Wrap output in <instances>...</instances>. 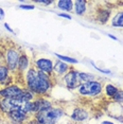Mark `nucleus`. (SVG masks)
<instances>
[{"label": "nucleus", "mask_w": 123, "mask_h": 124, "mask_svg": "<svg viewBox=\"0 0 123 124\" xmlns=\"http://www.w3.org/2000/svg\"><path fill=\"white\" fill-rule=\"evenodd\" d=\"M66 108L61 105H54L50 108L38 111L33 116L39 124H57L65 116Z\"/></svg>", "instance_id": "1"}, {"label": "nucleus", "mask_w": 123, "mask_h": 124, "mask_svg": "<svg viewBox=\"0 0 123 124\" xmlns=\"http://www.w3.org/2000/svg\"><path fill=\"white\" fill-rule=\"evenodd\" d=\"M103 85L102 82L94 80L91 82L82 83L81 86L77 89V94L84 98H98L103 93Z\"/></svg>", "instance_id": "2"}, {"label": "nucleus", "mask_w": 123, "mask_h": 124, "mask_svg": "<svg viewBox=\"0 0 123 124\" xmlns=\"http://www.w3.org/2000/svg\"><path fill=\"white\" fill-rule=\"evenodd\" d=\"M19 55H20V50H18L16 47H9L4 51L3 54L4 64L12 73L17 72Z\"/></svg>", "instance_id": "3"}, {"label": "nucleus", "mask_w": 123, "mask_h": 124, "mask_svg": "<svg viewBox=\"0 0 123 124\" xmlns=\"http://www.w3.org/2000/svg\"><path fill=\"white\" fill-rule=\"evenodd\" d=\"M80 71L75 68H72L61 78L63 85L66 87L68 90H77L82 84V81L79 75Z\"/></svg>", "instance_id": "4"}, {"label": "nucleus", "mask_w": 123, "mask_h": 124, "mask_svg": "<svg viewBox=\"0 0 123 124\" xmlns=\"http://www.w3.org/2000/svg\"><path fill=\"white\" fill-rule=\"evenodd\" d=\"M24 87L32 91L36 97H37L38 91V85H39V78H38V71L37 69L31 65L29 70L24 73Z\"/></svg>", "instance_id": "5"}, {"label": "nucleus", "mask_w": 123, "mask_h": 124, "mask_svg": "<svg viewBox=\"0 0 123 124\" xmlns=\"http://www.w3.org/2000/svg\"><path fill=\"white\" fill-rule=\"evenodd\" d=\"M24 102L16 99L0 98V116H5L13 110H18L22 108Z\"/></svg>", "instance_id": "6"}, {"label": "nucleus", "mask_w": 123, "mask_h": 124, "mask_svg": "<svg viewBox=\"0 0 123 124\" xmlns=\"http://www.w3.org/2000/svg\"><path fill=\"white\" fill-rule=\"evenodd\" d=\"M91 115L89 112L88 109H86L85 107H73L72 108V111L70 116H69V119L72 123H83V122H86L90 119Z\"/></svg>", "instance_id": "7"}, {"label": "nucleus", "mask_w": 123, "mask_h": 124, "mask_svg": "<svg viewBox=\"0 0 123 124\" xmlns=\"http://www.w3.org/2000/svg\"><path fill=\"white\" fill-rule=\"evenodd\" d=\"M23 88H24L23 86H19L16 83H14L8 87H4V88H0V98L19 100L22 91H23Z\"/></svg>", "instance_id": "8"}, {"label": "nucleus", "mask_w": 123, "mask_h": 124, "mask_svg": "<svg viewBox=\"0 0 123 124\" xmlns=\"http://www.w3.org/2000/svg\"><path fill=\"white\" fill-rule=\"evenodd\" d=\"M111 14H113V8L106 7V5H99L97 9H94V16L96 19L101 24H106L111 18Z\"/></svg>", "instance_id": "9"}, {"label": "nucleus", "mask_w": 123, "mask_h": 124, "mask_svg": "<svg viewBox=\"0 0 123 124\" xmlns=\"http://www.w3.org/2000/svg\"><path fill=\"white\" fill-rule=\"evenodd\" d=\"M4 117L7 118V120L9 121L11 124H26L33 116L28 115L27 112L18 109V110H13V111L9 112V114L5 115Z\"/></svg>", "instance_id": "10"}, {"label": "nucleus", "mask_w": 123, "mask_h": 124, "mask_svg": "<svg viewBox=\"0 0 123 124\" xmlns=\"http://www.w3.org/2000/svg\"><path fill=\"white\" fill-rule=\"evenodd\" d=\"M32 66L37 70H39V71H43L45 73H48V74L52 75L54 63H53V61L50 60V58L38 57V58H35V60L33 61Z\"/></svg>", "instance_id": "11"}, {"label": "nucleus", "mask_w": 123, "mask_h": 124, "mask_svg": "<svg viewBox=\"0 0 123 124\" xmlns=\"http://www.w3.org/2000/svg\"><path fill=\"white\" fill-rule=\"evenodd\" d=\"M54 105H55V103L47 97H36L35 100L33 101V116L36 112L41 111L47 108H50V107H52Z\"/></svg>", "instance_id": "12"}, {"label": "nucleus", "mask_w": 123, "mask_h": 124, "mask_svg": "<svg viewBox=\"0 0 123 124\" xmlns=\"http://www.w3.org/2000/svg\"><path fill=\"white\" fill-rule=\"evenodd\" d=\"M70 69H71V67H70V65H69V64L64 63V62L57 60V61L54 62L52 77H53V78H54L55 81H56L57 78H63Z\"/></svg>", "instance_id": "13"}, {"label": "nucleus", "mask_w": 123, "mask_h": 124, "mask_svg": "<svg viewBox=\"0 0 123 124\" xmlns=\"http://www.w3.org/2000/svg\"><path fill=\"white\" fill-rule=\"evenodd\" d=\"M30 67H31V63L27 52L24 50H20V55H19L18 67H17L16 74H20L21 77H24V73L29 70Z\"/></svg>", "instance_id": "14"}, {"label": "nucleus", "mask_w": 123, "mask_h": 124, "mask_svg": "<svg viewBox=\"0 0 123 124\" xmlns=\"http://www.w3.org/2000/svg\"><path fill=\"white\" fill-rule=\"evenodd\" d=\"M110 26L117 29H123V9H119L116 11L110 18Z\"/></svg>", "instance_id": "15"}, {"label": "nucleus", "mask_w": 123, "mask_h": 124, "mask_svg": "<svg viewBox=\"0 0 123 124\" xmlns=\"http://www.w3.org/2000/svg\"><path fill=\"white\" fill-rule=\"evenodd\" d=\"M88 4H89V2L85 1V0H75V1H73L74 13L80 16L85 15L88 10Z\"/></svg>", "instance_id": "16"}, {"label": "nucleus", "mask_w": 123, "mask_h": 124, "mask_svg": "<svg viewBox=\"0 0 123 124\" xmlns=\"http://www.w3.org/2000/svg\"><path fill=\"white\" fill-rule=\"evenodd\" d=\"M56 8L64 12H71L73 10V1L72 0H58L55 1Z\"/></svg>", "instance_id": "17"}, {"label": "nucleus", "mask_w": 123, "mask_h": 124, "mask_svg": "<svg viewBox=\"0 0 123 124\" xmlns=\"http://www.w3.org/2000/svg\"><path fill=\"white\" fill-rule=\"evenodd\" d=\"M103 90H104V94L107 97V99L111 100V98L116 94V92L119 90V88L117 86H115L114 84L108 83V84H105V85H104V88H103Z\"/></svg>", "instance_id": "18"}, {"label": "nucleus", "mask_w": 123, "mask_h": 124, "mask_svg": "<svg viewBox=\"0 0 123 124\" xmlns=\"http://www.w3.org/2000/svg\"><path fill=\"white\" fill-rule=\"evenodd\" d=\"M10 70L5 66L4 63L0 64V87L2 86V84L4 83L5 81L8 80V78L10 77Z\"/></svg>", "instance_id": "19"}, {"label": "nucleus", "mask_w": 123, "mask_h": 124, "mask_svg": "<svg viewBox=\"0 0 123 124\" xmlns=\"http://www.w3.org/2000/svg\"><path fill=\"white\" fill-rule=\"evenodd\" d=\"M54 55L56 56L60 61L64 62V63H67L69 65H74V64L79 63V61H77V58H74V57H70V56H66V55H62V54H58V53H55Z\"/></svg>", "instance_id": "20"}, {"label": "nucleus", "mask_w": 123, "mask_h": 124, "mask_svg": "<svg viewBox=\"0 0 123 124\" xmlns=\"http://www.w3.org/2000/svg\"><path fill=\"white\" fill-rule=\"evenodd\" d=\"M79 75H80V78H81V81H82V83H86V82H91V81L97 80L96 75L92 74V73H86V72L80 71Z\"/></svg>", "instance_id": "21"}, {"label": "nucleus", "mask_w": 123, "mask_h": 124, "mask_svg": "<svg viewBox=\"0 0 123 124\" xmlns=\"http://www.w3.org/2000/svg\"><path fill=\"white\" fill-rule=\"evenodd\" d=\"M111 101L117 104H123V90L119 89L118 91L116 92V94L111 98Z\"/></svg>", "instance_id": "22"}, {"label": "nucleus", "mask_w": 123, "mask_h": 124, "mask_svg": "<svg viewBox=\"0 0 123 124\" xmlns=\"http://www.w3.org/2000/svg\"><path fill=\"white\" fill-rule=\"evenodd\" d=\"M54 3L55 1H53V0H37L36 1V4H41V5H45V7H48V5H51Z\"/></svg>", "instance_id": "23"}, {"label": "nucleus", "mask_w": 123, "mask_h": 124, "mask_svg": "<svg viewBox=\"0 0 123 124\" xmlns=\"http://www.w3.org/2000/svg\"><path fill=\"white\" fill-rule=\"evenodd\" d=\"M90 64H91L92 66L94 67V69H96V70H98V71H99V72H101V73H104V74H110V73H111V71H110L109 69H101V68H99V67H98L97 65L93 63V62H90Z\"/></svg>", "instance_id": "24"}, {"label": "nucleus", "mask_w": 123, "mask_h": 124, "mask_svg": "<svg viewBox=\"0 0 123 124\" xmlns=\"http://www.w3.org/2000/svg\"><path fill=\"white\" fill-rule=\"evenodd\" d=\"M18 8H19L20 10L32 11V10H34V9H35V5H34V4H20Z\"/></svg>", "instance_id": "25"}, {"label": "nucleus", "mask_w": 123, "mask_h": 124, "mask_svg": "<svg viewBox=\"0 0 123 124\" xmlns=\"http://www.w3.org/2000/svg\"><path fill=\"white\" fill-rule=\"evenodd\" d=\"M57 16H60V17H62V18H66V19H72V17L69 14H67V13H58L57 14Z\"/></svg>", "instance_id": "26"}, {"label": "nucleus", "mask_w": 123, "mask_h": 124, "mask_svg": "<svg viewBox=\"0 0 123 124\" xmlns=\"http://www.w3.org/2000/svg\"><path fill=\"white\" fill-rule=\"evenodd\" d=\"M26 124H39V123H38V121L36 120L34 117H32V118H31V119H30L29 121H28V122H27Z\"/></svg>", "instance_id": "27"}, {"label": "nucleus", "mask_w": 123, "mask_h": 124, "mask_svg": "<svg viewBox=\"0 0 123 124\" xmlns=\"http://www.w3.org/2000/svg\"><path fill=\"white\" fill-rule=\"evenodd\" d=\"M4 16H5V13L2 8H0V20H3L4 19Z\"/></svg>", "instance_id": "28"}, {"label": "nucleus", "mask_w": 123, "mask_h": 124, "mask_svg": "<svg viewBox=\"0 0 123 124\" xmlns=\"http://www.w3.org/2000/svg\"><path fill=\"white\" fill-rule=\"evenodd\" d=\"M4 28H5V29H7L8 31H9L10 33H13V34H14V30L12 29V28H10V27H9V24H8V23H4Z\"/></svg>", "instance_id": "29"}, {"label": "nucleus", "mask_w": 123, "mask_h": 124, "mask_svg": "<svg viewBox=\"0 0 123 124\" xmlns=\"http://www.w3.org/2000/svg\"><path fill=\"white\" fill-rule=\"evenodd\" d=\"M113 118H115V119L118 120V121H121V122H123V117H122V116H121V117H120V116H113Z\"/></svg>", "instance_id": "30"}, {"label": "nucleus", "mask_w": 123, "mask_h": 124, "mask_svg": "<svg viewBox=\"0 0 123 124\" xmlns=\"http://www.w3.org/2000/svg\"><path fill=\"white\" fill-rule=\"evenodd\" d=\"M107 36L109 38H111V39H114V40H118V38L116 37V36H114V35H111V34H107Z\"/></svg>", "instance_id": "31"}, {"label": "nucleus", "mask_w": 123, "mask_h": 124, "mask_svg": "<svg viewBox=\"0 0 123 124\" xmlns=\"http://www.w3.org/2000/svg\"><path fill=\"white\" fill-rule=\"evenodd\" d=\"M102 124H114V123L110 122V121H103Z\"/></svg>", "instance_id": "32"}]
</instances>
